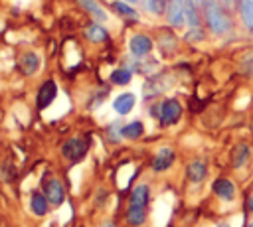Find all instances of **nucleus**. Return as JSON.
Wrapping results in <instances>:
<instances>
[{
  "instance_id": "1",
  "label": "nucleus",
  "mask_w": 253,
  "mask_h": 227,
  "mask_svg": "<svg viewBox=\"0 0 253 227\" xmlns=\"http://www.w3.org/2000/svg\"><path fill=\"white\" fill-rule=\"evenodd\" d=\"M202 20L204 28L213 38H227L235 30L233 12L223 8L217 0H206V4L202 6Z\"/></svg>"
},
{
  "instance_id": "2",
  "label": "nucleus",
  "mask_w": 253,
  "mask_h": 227,
  "mask_svg": "<svg viewBox=\"0 0 253 227\" xmlns=\"http://www.w3.org/2000/svg\"><path fill=\"white\" fill-rule=\"evenodd\" d=\"M213 197L219 201V203H235L239 199V184L231 178V176H217L211 180V186H210Z\"/></svg>"
},
{
  "instance_id": "3",
  "label": "nucleus",
  "mask_w": 253,
  "mask_h": 227,
  "mask_svg": "<svg viewBox=\"0 0 253 227\" xmlns=\"http://www.w3.org/2000/svg\"><path fill=\"white\" fill-rule=\"evenodd\" d=\"M229 168L235 174L249 170L253 166V146L247 140H237L229 150Z\"/></svg>"
},
{
  "instance_id": "4",
  "label": "nucleus",
  "mask_w": 253,
  "mask_h": 227,
  "mask_svg": "<svg viewBox=\"0 0 253 227\" xmlns=\"http://www.w3.org/2000/svg\"><path fill=\"white\" fill-rule=\"evenodd\" d=\"M182 114H184V107H182V103H180L178 99H174V97H168V99H164V101L158 105V120H160V124H164V126L176 124V122L182 118Z\"/></svg>"
},
{
  "instance_id": "5",
  "label": "nucleus",
  "mask_w": 253,
  "mask_h": 227,
  "mask_svg": "<svg viewBox=\"0 0 253 227\" xmlns=\"http://www.w3.org/2000/svg\"><path fill=\"white\" fill-rule=\"evenodd\" d=\"M87 150H89V138L87 136H73L61 148L63 156L67 160H71V162H79L87 154Z\"/></svg>"
},
{
  "instance_id": "6",
  "label": "nucleus",
  "mask_w": 253,
  "mask_h": 227,
  "mask_svg": "<svg viewBox=\"0 0 253 227\" xmlns=\"http://www.w3.org/2000/svg\"><path fill=\"white\" fill-rule=\"evenodd\" d=\"M174 160H176V152H174V148H170V146H162V148H158L156 154L152 156L150 170H152L154 174H162V172H166V170L172 168Z\"/></svg>"
},
{
  "instance_id": "7",
  "label": "nucleus",
  "mask_w": 253,
  "mask_h": 227,
  "mask_svg": "<svg viewBox=\"0 0 253 227\" xmlns=\"http://www.w3.org/2000/svg\"><path fill=\"white\" fill-rule=\"evenodd\" d=\"M235 14L239 20L241 30L253 38V0H237Z\"/></svg>"
},
{
  "instance_id": "8",
  "label": "nucleus",
  "mask_w": 253,
  "mask_h": 227,
  "mask_svg": "<svg viewBox=\"0 0 253 227\" xmlns=\"http://www.w3.org/2000/svg\"><path fill=\"white\" fill-rule=\"evenodd\" d=\"M210 176V166L204 158H194L186 164V178L192 182V184H204L206 178Z\"/></svg>"
},
{
  "instance_id": "9",
  "label": "nucleus",
  "mask_w": 253,
  "mask_h": 227,
  "mask_svg": "<svg viewBox=\"0 0 253 227\" xmlns=\"http://www.w3.org/2000/svg\"><path fill=\"white\" fill-rule=\"evenodd\" d=\"M166 22L172 28H182L186 24V14H184V0H166V10H164Z\"/></svg>"
},
{
  "instance_id": "10",
  "label": "nucleus",
  "mask_w": 253,
  "mask_h": 227,
  "mask_svg": "<svg viewBox=\"0 0 253 227\" xmlns=\"http://www.w3.org/2000/svg\"><path fill=\"white\" fill-rule=\"evenodd\" d=\"M152 39L146 36V34H134L128 41V47H130V53L136 55V57H144L152 51Z\"/></svg>"
},
{
  "instance_id": "11",
  "label": "nucleus",
  "mask_w": 253,
  "mask_h": 227,
  "mask_svg": "<svg viewBox=\"0 0 253 227\" xmlns=\"http://www.w3.org/2000/svg\"><path fill=\"white\" fill-rule=\"evenodd\" d=\"M43 191H45L47 201L53 203V205H59V203L63 201V197H65L63 186H61V182L55 180V178H49L47 182H43Z\"/></svg>"
},
{
  "instance_id": "12",
  "label": "nucleus",
  "mask_w": 253,
  "mask_h": 227,
  "mask_svg": "<svg viewBox=\"0 0 253 227\" xmlns=\"http://www.w3.org/2000/svg\"><path fill=\"white\" fill-rule=\"evenodd\" d=\"M55 95H57V85H55V81H51V79L43 81L42 87H40V91H38V109H45V107L55 99Z\"/></svg>"
},
{
  "instance_id": "13",
  "label": "nucleus",
  "mask_w": 253,
  "mask_h": 227,
  "mask_svg": "<svg viewBox=\"0 0 253 227\" xmlns=\"http://www.w3.org/2000/svg\"><path fill=\"white\" fill-rule=\"evenodd\" d=\"M184 14H186V24L190 28H198L204 24L202 20V10L196 0H184Z\"/></svg>"
},
{
  "instance_id": "14",
  "label": "nucleus",
  "mask_w": 253,
  "mask_h": 227,
  "mask_svg": "<svg viewBox=\"0 0 253 227\" xmlns=\"http://www.w3.org/2000/svg\"><path fill=\"white\" fill-rule=\"evenodd\" d=\"M148 197H150L148 186H146V184H138V186H134V189L130 191L128 207H144V209H146V205H148Z\"/></svg>"
},
{
  "instance_id": "15",
  "label": "nucleus",
  "mask_w": 253,
  "mask_h": 227,
  "mask_svg": "<svg viewBox=\"0 0 253 227\" xmlns=\"http://www.w3.org/2000/svg\"><path fill=\"white\" fill-rule=\"evenodd\" d=\"M132 107H134V95H132V93H123V95H119V97L113 101V109H115L119 114L130 113Z\"/></svg>"
},
{
  "instance_id": "16",
  "label": "nucleus",
  "mask_w": 253,
  "mask_h": 227,
  "mask_svg": "<svg viewBox=\"0 0 253 227\" xmlns=\"http://www.w3.org/2000/svg\"><path fill=\"white\" fill-rule=\"evenodd\" d=\"M20 67L24 69L26 75H32V73H36L38 67H40V57H38L36 53L28 51V53L22 55V59H20Z\"/></svg>"
},
{
  "instance_id": "17",
  "label": "nucleus",
  "mask_w": 253,
  "mask_h": 227,
  "mask_svg": "<svg viewBox=\"0 0 253 227\" xmlns=\"http://www.w3.org/2000/svg\"><path fill=\"white\" fill-rule=\"evenodd\" d=\"M30 207L36 215H45L47 211V197L42 195L40 191H32V197H30Z\"/></svg>"
},
{
  "instance_id": "18",
  "label": "nucleus",
  "mask_w": 253,
  "mask_h": 227,
  "mask_svg": "<svg viewBox=\"0 0 253 227\" xmlns=\"http://www.w3.org/2000/svg\"><path fill=\"white\" fill-rule=\"evenodd\" d=\"M126 221L132 227H140L146 221V209L144 207H128L126 209Z\"/></svg>"
},
{
  "instance_id": "19",
  "label": "nucleus",
  "mask_w": 253,
  "mask_h": 227,
  "mask_svg": "<svg viewBox=\"0 0 253 227\" xmlns=\"http://www.w3.org/2000/svg\"><path fill=\"white\" fill-rule=\"evenodd\" d=\"M142 132H144V126H142L140 120H132V122H128L126 126L121 128V134L125 138H138V136H142Z\"/></svg>"
},
{
  "instance_id": "20",
  "label": "nucleus",
  "mask_w": 253,
  "mask_h": 227,
  "mask_svg": "<svg viewBox=\"0 0 253 227\" xmlns=\"http://www.w3.org/2000/svg\"><path fill=\"white\" fill-rule=\"evenodd\" d=\"M77 2H79V4L89 12V14H93L97 20H101V22H103V20L107 18V14L103 12V8L99 6V2H97V0H77Z\"/></svg>"
},
{
  "instance_id": "21",
  "label": "nucleus",
  "mask_w": 253,
  "mask_h": 227,
  "mask_svg": "<svg viewBox=\"0 0 253 227\" xmlns=\"http://www.w3.org/2000/svg\"><path fill=\"white\" fill-rule=\"evenodd\" d=\"M239 71H241L243 77L253 79V49L247 51V53L239 59Z\"/></svg>"
},
{
  "instance_id": "22",
  "label": "nucleus",
  "mask_w": 253,
  "mask_h": 227,
  "mask_svg": "<svg viewBox=\"0 0 253 227\" xmlns=\"http://www.w3.org/2000/svg\"><path fill=\"white\" fill-rule=\"evenodd\" d=\"M130 79H132V71L126 67L115 69L111 73V83H115V85H126V83H130Z\"/></svg>"
},
{
  "instance_id": "23",
  "label": "nucleus",
  "mask_w": 253,
  "mask_h": 227,
  "mask_svg": "<svg viewBox=\"0 0 253 227\" xmlns=\"http://www.w3.org/2000/svg\"><path fill=\"white\" fill-rule=\"evenodd\" d=\"M85 36L91 39V41H95V43H99V41H105L109 36H107V32L99 26V24H91L89 28H87V32H85Z\"/></svg>"
},
{
  "instance_id": "24",
  "label": "nucleus",
  "mask_w": 253,
  "mask_h": 227,
  "mask_svg": "<svg viewBox=\"0 0 253 227\" xmlns=\"http://www.w3.org/2000/svg\"><path fill=\"white\" fill-rule=\"evenodd\" d=\"M111 6H113V10H117V12H119L121 16H125V18H130V20H136V18H138L136 10H134L132 6H128L126 2H113Z\"/></svg>"
},
{
  "instance_id": "25",
  "label": "nucleus",
  "mask_w": 253,
  "mask_h": 227,
  "mask_svg": "<svg viewBox=\"0 0 253 227\" xmlns=\"http://www.w3.org/2000/svg\"><path fill=\"white\" fill-rule=\"evenodd\" d=\"M186 41H190V43H198V41H204L206 39V28L204 26H198V28H190L188 32H186Z\"/></svg>"
},
{
  "instance_id": "26",
  "label": "nucleus",
  "mask_w": 253,
  "mask_h": 227,
  "mask_svg": "<svg viewBox=\"0 0 253 227\" xmlns=\"http://www.w3.org/2000/svg\"><path fill=\"white\" fill-rule=\"evenodd\" d=\"M142 6L152 14H164L166 0H142Z\"/></svg>"
},
{
  "instance_id": "27",
  "label": "nucleus",
  "mask_w": 253,
  "mask_h": 227,
  "mask_svg": "<svg viewBox=\"0 0 253 227\" xmlns=\"http://www.w3.org/2000/svg\"><path fill=\"white\" fill-rule=\"evenodd\" d=\"M243 209L247 215H253V189H249L245 193V199H243Z\"/></svg>"
},
{
  "instance_id": "28",
  "label": "nucleus",
  "mask_w": 253,
  "mask_h": 227,
  "mask_svg": "<svg viewBox=\"0 0 253 227\" xmlns=\"http://www.w3.org/2000/svg\"><path fill=\"white\" fill-rule=\"evenodd\" d=\"M217 2H219L223 8H227L229 12H233V14H235V6H237V0H217Z\"/></svg>"
},
{
  "instance_id": "29",
  "label": "nucleus",
  "mask_w": 253,
  "mask_h": 227,
  "mask_svg": "<svg viewBox=\"0 0 253 227\" xmlns=\"http://www.w3.org/2000/svg\"><path fill=\"white\" fill-rule=\"evenodd\" d=\"M215 227H231V223H229V221H217Z\"/></svg>"
},
{
  "instance_id": "30",
  "label": "nucleus",
  "mask_w": 253,
  "mask_h": 227,
  "mask_svg": "<svg viewBox=\"0 0 253 227\" xmlns=\"http://www.w3.org/2000/svg\"><path fill=\"white\" fill-rule=\"evenodd\" d=\"M196 2H198V6H200V10H202V6L206 4V0H196Z\"/></svg>"
},
{
  "instance_id": "31",
  "label": "nucleus",
  "mask_w": 253,
  "mask_h": 227,
  "mask_svg": "<svg viewBox=\"0 0 253 227\" xmlns=\"http://www.w3.org/2000/svg\"><path fill=\"white\" fill-rule=\"evenodd\" d=\"M245 227H253V219H251V221H247V225H245Z\"/></svg>"
},
{
  "instance_id": "32",
  "label": "nucleus",
  "mask_w": 253,
  "mask_h": 227,
  "mask_svg": "<svg viewBox=\"0 0 253 227\" xmlns=\"http://www.w3.org/2000/svg\"><path fill=\"white\" fill-rule=\"evenodd\" d=\"M105 227H117V225H115V223H107Z\"/></svg>"
},
{
  "instance_id": "33",
  "label": "nucleus",
  "mask_w": 253,
  "mask_h": 227,
  "mask_svg": "<svg viewBox=\"0 0 253 227\" xmlns=\"http://www.w3.org/2000/svg\"><path fill=\"white\" fill-rule=\"evenodd\" d=\"M125 2H136V0H125Z\"/></svg>"
}]
</instances>
